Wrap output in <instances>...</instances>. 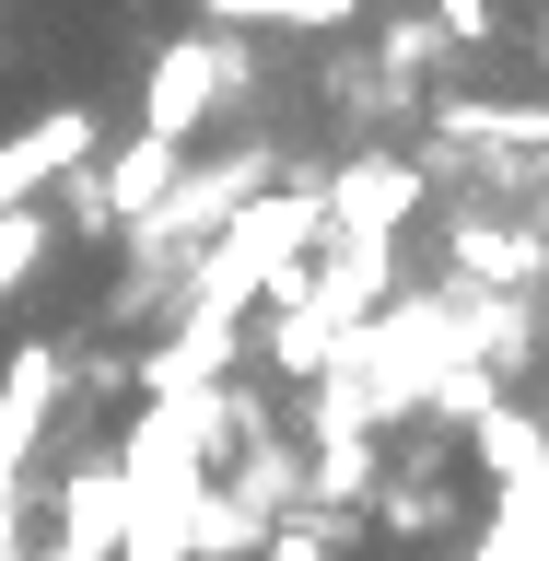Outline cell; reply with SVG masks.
<instances>
[{
    "label": "cell",
    "instance_id": "5",
    "mask_svg": "<svg viewBox=\"0 0 549 561\" xmlns=\"http://www.w3.org/2000/svg\"><path fill=\"white\" fill-rule=\"evenodd\" d=\"M210 24H305V35H340L363 0H199Z\"/></svg>",
    "mask_w": 549,
    "mask_h": 561
},
{
    "label": "cell",
    "instance_id": "4",
    "mask_svg": "<svg viewBox=\"0 0 549 561\" xmlns=\"http://www.w3.org/2000/svg\"><path fill=\"white\" fill-rule=\"evenodd\" d=\"M468 445H480V468L515 491V503H526V491H549V433H538V421H515V410H468Z\"/></svg>",
    "mask_w": 549,
    "mask_h": 561
},
{
    "label": "cell",
    "instance_id": "8",
    "mask_svg": "<svg viewBox=\"0 0 549 561\" xmlns=\"http://www.w3.org/2000/svg\"><path fill=\"white\" fill-rule=\"evenodd\" d=\"M258 561H328V538H316V526H270V550Z\"/></svg>",
    "mask_w": 549,
    "mask_h": 561
},
{
    "label": "cell",
    "instance_id": "9",
    "mask_svg": "<svg viewBox=\"0 0 549 561\" xmlns=\"http://www.w3.org/2000/svg\"><path fill=\"white\" fill-rule=\"evenodd\" d=\"M538 59H549V24H538Z\"/></svg>",
    "mask_w": 549,
    "mask_h": 561
},
{
    "label": "cell",
    "instance_id": "3",
    "mask_svg": "<svg viewBox=\"0 0 549 561\" xmlns=\"http://www.w3.org/2000/svg\"><path fill=\"white\" fill-rule=\"evenodd\" d=\"M410 210H421V175L386 164V152H375V164H351L340 187H328V222H340V234H386V222H410Z\"/></svg>",
    "mask_w": 549,
    "mask_h": 561
},
{
    "label": "cell",
    "instance_id": "7",
    "mask_svg": "<svg viewBox=\"0 0 549 561\" xmlns=\"http://www.w3.org/2000/svg\"><path fill=\"white\" fill-rule=\"evenodd\" d=\"M433 24H445V35H468V47H480V35H503V12H491V0H433Z\"/></svg>",
    "mask_w": 549,
    "mask_h": 561
},
{
    "label": "cell",
    "instance_id": "1",
    "mask_svg": "<svg viewBox=\"0 0 549 561\" xmlns=\"http://www.w3.org/2000/svg\"><path fill=\"white\" fill-rule=\"evenodd\" d=\"M245 94V47L235 35H175L164 59L140 70V140H199V117H222V105Z\"/></svg>",
    "mask_w": 549,
    "mask_h": 561
},
{
    "label": "cell",
    "instance_id": "2",
    "mask_svg": "<svg viewBox=\"0 0 549 561\" xmlns=\"http://www.w3.org/2000/svg\"><path fill=\"white\" fill-rule=\"evenodd\" d=\"M175 187V140H129L117 164L82 175V210H117V222H152V199Z\"/></svg>",
    "mask_w": 549,
    "mask_h": 561
},
{
    "label": "cell",
    "instance_id": "6",
    "mask_svg": "<svg viewBox=\"0 0 549 561\" xmlns=\"http://www.w3.org/2000/svg\"><path fill=\"white\" fill-rule=\"evenodd\" d=\"M445 515H456V491H445V480H386V503H375L386 538H433Z\"/></svg>",
    "mask_w": 549,
    "mask_h": 561
}]
</instances>
